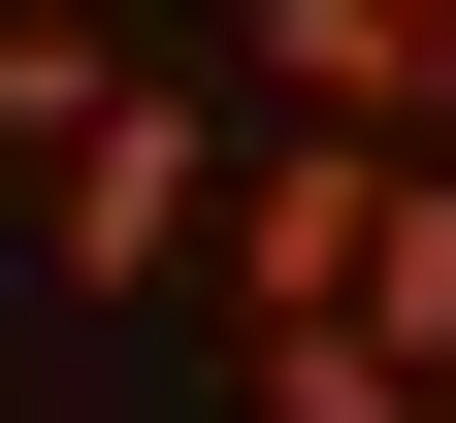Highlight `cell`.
Masks as SVG:
<instances>
[{
    "mask_svg": "<svg viewBox=\"0 0 456 423\" xmlns=\"http://www.w3.org/2000/svg\"><path fill=\"white\" fill-rule=\"evenodd\" d=\"M196 228H228V98H196V33H163V66L33 163V293H196Z\"/></svg>",
    "mask_w": 456,
    "mask_h": 423,
    "instance_id": "1",
    "label": "cell"
},
{
    "mask_svg": "<svg viewBox=\"0 0 456 423\" xmlns=\"http://www.w3.org/2000/svg\"><path fill=\"white\" fill-rule=\"evenodd\" d=\"M359 261H391V131H261V98H228V228H196V293H228V326H359Z\"/></svg>",
    "mask_w": 456,
    "mask_h": 423,
    "instance_id": "2",
    "label": "cell"
},
{
    "mask_svg": "<svg viewBox=\"0 0 456 423\" xmlns=\"http://www.w3.org/2000/svg\"><path fill=\"white\" fill-rule=\"evenodd\" d=\"M131 66H163V33H98V0H0V163H66Z\"/></svg>",
    "mask_w": 456,
    "mask_h": 423,
    "instance_id": "3",
    "label": "cell"
},
{
    "mask_svg": "<svg viewBox=\"0 0 456 423\" xmlns=\"http://www.w3.org/2000/svg\"><path fill=\"white\" fill-rule=\"evenodd\" d=\"M228 391H261V423H456L391 326H228Z\"/></svg>",
    "mask_w": 456,
    "mask_h": 423,
    "instance_id": "4",
    "label": "cell"
},
{
    "mask_svg": "<svg viewBox=\"0 0 456 423\" xmlns=\"http://www.w3.org/2000/svg\"><path fill=\"white\" fill-rule=\"evenodd\" d=\"M359 326H391V358L456 391V163H391V261H359Z\"/></svg>",
    "mask_w": 456,
    "mask_h": 423,
    "instance_id": "5",
    "label": "cell"
}]
</instances>
